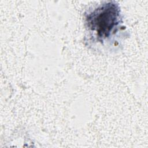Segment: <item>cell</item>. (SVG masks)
I'll list each match as a JSON object with an SVG mask.
<instances>
[{
	"label": "cell",
	"mask_w": 148,
	"mask_h": 148,
	"mask_svg": "<svg viewBox=\"0 0 148 148\" xmlns=\"http://www.w3.org/2000/svg\"><path fill=\"white\" fill-rule=\"evenodd\" d=\"M120 10L114 1L102 4L86 17L87 27L94 32L98 40L103 41L116 31L120 22Z\"/></svg>",
	"instance_id": "cell-1"
}]
</instances>
